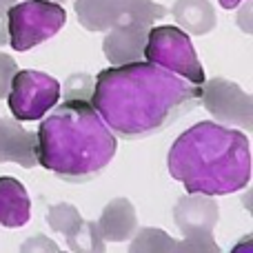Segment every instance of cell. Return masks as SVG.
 Segmentation results:
<instances>
[{
  "label": "cell",
  "instance_id": "6da1fadb",
  "mask_svg": "<svg viewBox=\"0 0 253 253\" xmlns=\"http://www.w3.org/2000/svg\"><path fill=\"white\" fill-rule=\"evenodd\" d=\"M89 102L116 138L140 140L160 133L196 109L200 84L138 60L102 69L93 80Z\"/></svg>",
  "mask_w": 253,
  "mask_h": 253
},
{
  "label": "cell",
  "instance_id": "7a4b0ae2",
  "mask_svg": "<svg viewBox=\"0 0 253 253\" xmlns=\"http://www.w3.org/2000/svg\"><path fill=\"white\" fill-rule=\"evenodd\" d=\"M167 165L189 196L236 193L251 180L249 138L238 129L202 120L175 138Z\"/></svg>",
  "mask_w": 253,
  "mask_h": 253
},
{
  "label": "cell",
  "instance_id": "3957f363",
  "mask_svg": "<svg viewBox=\"0 0 253 253\" xmlns=\"http://www.w3.org/2000/svg\"><path fill=\"white\" fill-rule=\"evenodd\" d=\"M118 140L87 100H62L36 131V160L65 182H89L114 160Z\"/></svg>",
  "mask_w": 253,
  "mask_h": 253
},
{
  "label": "cell",
  "instance_id": "277c9868",
  "mask_svg": "<svg viewBox=\"0 0 253 253\" xmlns=\"http://www.w3.org/2000/svg\"><path fill=\"white\" fill-rule=\"evenodd\" d=\"M67 11L51 0H25L7 9V34L13 51H29L65 27Z\"/></svg>",
  "mask_w": 253,
  "mask_h": 253
},
{
  "label": "cell",
  "instance_id": "5b68a950",
  "mask_svg": "<svg viewBox=\"0 0 253 253\" xmlns=\"http://www.w3.org/2000/svg\"><path fill=\"white\" fill-rule=\"evenodd\" d=\"M144 58L193 84L202 87L205 83V69L196 56V49L180 27H151L144 44Z\"/></svg>",
  "mask_w": 253,
  "mask_h": 253
},
{
  "label": "cell",
  "instance_id": "8992f818",
  "mask_svg": "<svg viewBox=\"0 0 253 253\" xmlns=\"http://www.w3.org/2000/svg\"><path fill=\"white\" fill-rule=\"evenodd\" d=\"M60 100V84L49 74L36 69H18L7 93L9 111L18 123L40 120Z\"/></svg>",
  "mask_w": 253,
  "mask_h": 253
},
{
  "label": "cell",
  "instance_id": "52a82bcc",
  "mask_svg": "<svg viewBox=\"0 0 253 253\" xmlns=\"http://www.w3.org/2000/svg\"><path fill=\"white\" fill-rule=\"evenodd\" d=\"M200 102L218 125L253 129V98L231 80H205L200 87Z\"/></svg>",
  "mask_w": 253,
  "mask_h": 253
},
{
  "label": "cell",
  "instance_id": "ba28073f",
  "mask_svg": "<svg viewBox=\"0 0 253 253\" xmlns=\"http://www.w3.org/2000/svg\"><path fill=\"white\" fill-rule=\"evenodd\" d=\"M151 27L144 25H116L105 31L102 51L111 67H123L144 58V44Z\"/></svg>",
  "mask_w": 253,
  "mask_h": 253
},
{
  "label": "cell",
  "instance_id": "9c48e42d",
  "mask_svg": "<svg viewBox=\"0 0 253 253\" xmlns=\"http://www.w3.org/2000/svg\"><path fill=\"white\" fill-rule=\"evenodd\" d=\"M173 220L184 236L211 233L220 220L218 202L209 196H184L175 202Z\"/></svg>",
  "mask_w": 253,
  "mask_h": 253
},
{
  "label": "cell",
  "instance_id": "30bf717a",
  "mask_svg": "<svg viewBox=\"0 0 253 253\" xmlns=\"http://www.w3.org/2000/svg\"><path fill=\"white\" fill-rule=\"evenodd\" d=\"M0 162H16L25 169H34L36 133L18 125V120L0 118Z\"/></svg>",
  "mask_w": 253,
  "mask_h": 253
},
{
  "label": "cell",
  "instance_id": "8fae6325",
  "mask_svg": "<svg viewBox=\"0 0 253 253\" xmlns=\"http://www.w3.org/2000/svg\"><path fill=\"white\" fill-rule=\"evenodd\" d=\"M105 242H125L138 231L135 207L126 198H114L102 209L100 220L96 222Z\"/></svg>",
  "mask_w": 253,
  "mask_h": 253
},
{
  "label": "cell",
  "instance_id": "7c38bea8",
  "mask_svg": "<svg viewBox=\"0 0 253 253\" xmlns=\"http://www.w3.org/2000/svg\"><path fill=\"white\" fill-rule=\"evenodd\" d=\"M31 218V200L20 180L11 175L0 178V224L9 229L25 227Z\"/></svg>",
  "mask_w": 253,
  "mask_h": 253
},
{
  "label": "cell",
  "instance_id": "4fadbf2b",
  "mask_svg": "<svg viewBox=\"0 0 253 253\" xmlns=\"http://www.w3.org/2000/svg\"><path fill=\"white\" fill-rule=\"evenodd\" d=\"M171 13L184 34L191 36H207L215 29L218 22L215 9L209 0H175Z\"/></svg>",
  "mask_w": 253,
  "mask_h": 253
},
{
  "label": "cell",
  "instance_id": "5bb4252c",
  "mask_svg": "<svg viewBox=\"0 0 253 253\" xmlns=\"http://www.w3.org/2000/svg\"><path fill=\"white\" fill-rule=\"evenodd\" d=\"M74 9L87 31H109L118 25L123 0H74Z\"/></svg>",
  "mask_w": 253,
  "mask_h": 253
},
{
  "label": "cell",
  "instance_id": "9a60e30c",
  "mask_svg": "<svg viewBox=\"0 0 253 253\" xmlns=\"http://www.w3.org/2000/svg\"><path fill=\"white\" fill-rule=\"evenodd\" d=\"M167 9L153 0H123L118 25H144L153 27L160 18H165Z\"/></svg>",
  "mask_w": 253,
  "mask_h": 253
},
{
  "label": "cell",
  "instance_id": "2e32d148",
  "mask_svg": "<svg viewBox=\"0 0 253 253\" xmlns=\"http://www.w3.org/2000/svg\"><path fill=\"white\" fill-rule=\"evenodd\" d=\"M173 249L175 240L169 233L156 227H144L140 231H135L126 253H173Z\"/></svg>",
  "mask_w": 253,
  "mask_h": 253
},
{
  "label": "cell",
  "instance_id": "e0dca14e",
  "mask_svg": "<svg viewBox=\"0 0 253 253\" xmlns=\"http://www.w3.org/2000/svg\"><path fill=\"white\" fill-rule=\"evenodd\" d=\"M67 245L74 253H105V240L91 220H83L78 229L67 236Z\"/></svg>",
  "mask_w": 253,
  "mask_h": 253
},
{
  "label": "cell",
  "instance_id": "ac0fdd59",
  "mask_svg": "<svg viewBox=\"0 0 253 253\" xmlns=\"http://www.w3.org/2000/svg\"><path fill=\"white\" fill-rule=\"evenodd\" d=\"M80 222H83V215H80V211L76 209L74 205H69V202L53 205V207H49V211H47V224L53 231L65 233V236L76 231Z\"/></svg>",
  "mask_w": 253,
  "mask_h": 253
},
{
  "label": "cell",
  "instance_id": "d6986e66",
  "mask_svg": "<svg viewBox=\"0 0 253 253\" xmlns=\"http://www.w3.org/2000/svg\"><path fill=\"white\" fill-rule=\"evenodd\" d=\"M62 100H91L93 78L89 74H71L60 87Z\"/></svg>",
  "mask_w": 253,
  "mask_h": 253
},
{
  "label": "cell",
  "instance_id": "ffe728a7",
  "mask_svg": "<svg viewBox=\"0 0 253 253\" xmlns=\"http://www.w3.org/2000/svg\"><path fill=\"white\" fill-rule=\"evenodd\" d=\"M173 253H222L218 242L213 240V233H193L184 236V240L175 242Z\"/></svg>",
  "mask_w": 253,
  "mask_h": 253
},
{
  "label": "cell",
  "instance_id": "44dd1931",
  "mask_svg": "<svg viewBox=\"0 0 253 253\" xmlns=\"http://www.w3.org/2000/svg\"><path fill=\"white\" fill-rule=\"evenodd\" d=\"M18 71V65L9 53H0V100L7 98L9 87H11V80Z\"/></svg>",
  "mask_w": 253,
  "mask_h": 253
},
{
  "label": "cell",
  "instance_id": "7402d4cb",
  "mask_svg": "<svg viewBox=\"0 0 253 253\" xmlns=\"http://www.w3.org/2000/svg\"><path fill=\"white\" fill-rule=\"evenodd\" d=\"M20 253H60L58 251V245L47 236H31L29 240L22 242Z\"/></svg>",
  "mask_w": 253,
  "mask_h": 253
},
{
  "label": "cell",
  "instance_id": "603a6c76",
  "mask_svg": "<svg viewBox=\"0 0 253 253\" xmlns=\"http://www.w3.org/2000/svg\"><path fill=\"white\" fill-rule=\"evenodd\" d=\"M231 253H253V236H245L236 247L231 249Z\"/></svg>",
  "mask_w": 253,
  "mask_h": 253
},
{
  "label": "cell",
  "instance_id": "cb8c5ba5",
  "mask_svg": "<svg viewBox=\"0 0 253 253\" xmlns=\"http://www.w3.org/2000/svg\"><path fill=\"white\" fill-rule=\"evenodd\" d=\"M9 42V34H7V11H0V47Z\"/></svg>",
  "mask_w": 253,
  "mask_h": 253
},
{
  "label": "cell",
  "instance_id": "d4e9b609",
  "mask_svg": "<svg viewBox=\"0 0 253 253\" xmlns=\"http://www.w3.org/2000/svg\"><path fill=\"white\" fill-rule=\"evenodd\" d=\"M218 2H220V7L222 9H236L238 4L245 2V0H218Z\"/></svg>",
  "mask_w": 253,
  "mask_h": 253
},
{
  "label": "cell",
  "instance_id": "484cf974",
  "mask_svg": "<svg viewBox=\"0 0 253 253\" xmlns=\"http://www.w3.org/2000/svg\"><path fill=\"white\" fill-rule=\"evenodd\" d=\"M18 0H0V11H7L11 4H16Z\"/></svg>",
  "mask_w": 253,
  "mask_h": 253
},
{
  "label": "cell",
  "instance_id": "4316f807",
  "mask_svg": "<svg viewBox=\"0 0 253 253\" xmlns=\"http://www.w3.org/2000/svg\"><path fill=\"white\" fill-rule=\"evenodd\" d=\"M51 2H65V0H51Z\"/></svg>",
  "mask_w": 253,
  "mask_h": 253
}]
</instances>
